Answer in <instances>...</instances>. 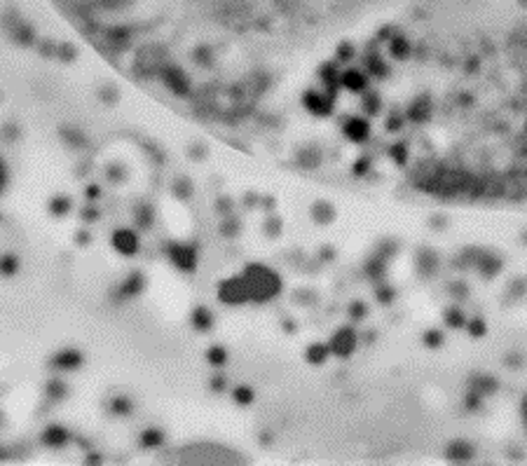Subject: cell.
<instances>
[{
	"mask_svg": "<svg viewBox=\"0 0 527 466\" xmlns=\"http://www.w3.org/2000/svg\"><path fill=\"white\" fill-rule=\"evenodd\" d=\"M525 419H527V398H525Z\"/></svg>",
	"mask_w": 527,
	"mask_h": 466,
	"instance_id": "cell-1",
	"label": "cell"
}]
</instances>
